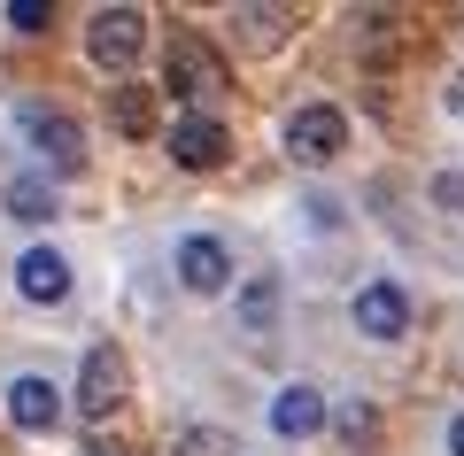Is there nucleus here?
I'll list each match as a JSON object with an SVG mask.
<instances>
[{
    "mask_svg": "<svg viewBox=\"0 0 464 456\" xmlns=\"http://www.w3.org/2000/svg\"><path fill=\"white\" fill-rule=\"evenodd\" d=\"M356 333H372V341H395V333H411V294H402L395 278H372V286L356 294Z\"/></svg>",
    "mask_w": 464,
    "mask_h": 456,
    "instance_id": "20e7f679",
    "label": "nucleus"
},
{
    "mask_svg": "<svg viewBox=\"0 0 464 456\" xmlns=\"http://www.w3.org/2000/svg\"><path fill=\"white\" fill-rule=\"evenodd\" d=\"M32 140L54 155V170H78V163H85V147H78V124H70V116H32Z\"/></svg>",
    "mask_w": 464,
    "mask_h": 456,
    "instance_id": "9b49d317",
    "label": "nucleus"
},
{
    "mask_svg": "<svg viewBox=\"0 0 464 456\" xmlns=\"http://www.w3.org/2000/svg\"><path fill=\"white\" fill-rule=\"evenodd\" d=\"M109 116H116V131H124V140H148V124H155L148 85H116V93H109Z\"/></svg>",
    "mask_w": 464,
    "mask_h": 456,
    "instance_id": "f8f14e48",
    "label": "nucleus"
},
{
    "mask_svg": "<svg viewBox=\"0 0 464 456\" xmlns=\"http://www.w3.org/2000/svg\"><path fill=\"white\" fill-rule=\"evenodd\" d=\"M140 39H148V16H140V8H101V16L85 24V47H93L101 70H124L140 54Z\"/></svg>",
    "mask_w": 464,
    "mask_h": 456,
    "instance_id": "f03ea898",
    "label": "nucleus"
},
{
    "mask_svg": "<svg viewBox=\"0 0 464 456\" xmlns=\"http://www.w3.org/2000/svg\"><path fill=\"white\" fill-rule=\"evenodd\" d=\"M341 147H348V116H341V109L310 101V109L286 116V155H295V163H333Z\"/></svg>",
    "mask_w": 464,
    "mask_h": 456,
    "instance_id": "f257e3e1",
    "label": "nucleus"
},
{
    "mask_svg": "<svg viewBox=\"0 0 464 456\" xmlns=\"http://www.w3.org/2000/svg\"><path fill=\"white\" fill-rule=\"evenodd\" d=\"M449 449H457V456H464V418H457V425H449Z\"/></svg>",
    "mask_w": 464,
    "mask_h": 456,
    "instance_id": "a211bd4d",
    "label": "nucleus"
},
{
    "mask_svg": "<svg viewBox=\"0 0 464 456\" xmlns=\"http://www.w3.org/2000/svg\"><path fill=\"white\" fill-rule=\"evenodd\" d=\"M54 418H63V387L39 379V372H24L16 387H8V425H16V433H47Z\"/></svg>",
    "mask_w": 464,
    "mask_h": 456,
    "instance_id": "39448f33",
    "label": "nucleus"
},
{
    "mask_svg": "<svg viewBox=\"0 0 464 456\" xmlns=\"http://www.w3.org/2000/svg\"><path fill=\"white\" fill-rule=\"evenodd\" d=\"M271 317H279V278H248V294H240V325L248 333H271Z\"/></svg>",
    "mask_w": 464,
    "mask_h": 456,
    "instance_id": "ddd939ff",
    "label": "nucleus"
},
{
    "mask_svg": "<svg viewBox=\"0 0 464 456\" xmlns=\"http://www.w3.org/2000/svg\"><path fill=\"white\" fill-rule=\"evenodd\" d=\"M179 278H186L194 294H225V286H232V256H225L217 240H186V247H179Z\"/></svg>",
    "mask_w": 464,
    "mask_h": 456,
    "instance_id": "1a4fd4ad",
    "label": "nucleus"
},
{
    "mask_svg": "<svg viewBox=\"0 0 464 456\" xmlns=\"http://www.w3.org/2000/svg\"><path fill=\"white\" fill-rule=\"evenodd\" d=\"M47 0H8V24H16V32H47Z\"/></svg>",
    "mask_w": 464,
    "mask_h": 456,
    "instance_id": "f3484780",
    "label": "nucleus"
},
{
    "mask_svg": "<svg viewBox=\"0 0 464 456\" xmlns=\"http://www.w3.org/2000/svg\"><path fill=\"white\" fill-rule=\"evenodd\" d=\"M317 425H325V394L317 387H286L279 403H271V433L302 441V433H317Z\"/></svg>",
    "mask_w": 464,
    "mask_h": 456,
    "instance_id": "9d476101",
    "label": "nucleus"
},
{
    "mask_svg": "<svg viewBox=\"0 0 464 456\" xmlns=\"http://www.w3.org/2000/svg\"><path fill=\"white\" fill-rule=\"evenodd\" d=\"M333 425H341V441H348V449H372V441H380V418H372L364 403H348Z\"/></svg>",
    "mask_w": 464,
    "mask_h": 456,
    "instance_id": "2eb2a0df",
    "label": "nucleus"
},
{
    "mask_svg": "<svg viewBox=\"0 0 464 456\" xmlns=\"http://www.w3.org/2000/svg\"><path fill=\"white\" fill-rule=\"evenodd\" d=\"M8 217H24V225L54 217V194H47V179H16V186H8Z\"/></svg>",
    "mask_w": 464,
    "mask_h": 456,
    "instance_id": "4468645a",
    "label": "nucleus"
},
{
    "mask_svg": "<svg viewBox=\"0 0 464 456\" xmlns=\"http://www.w3.org/2000/svg\"><path fill=\"white\" fill-rule=\"evenodd\" d=\"M170 155H179L186 170H217L232 155V140H225L217 116H186V124H170Z\"/></svg>",
    "mask_w": 464,
    "mask_h": 456,
    "instance_id": "0eeeda50",
    "label": "nucleus"
},
{
    "mask_svg": "<svg viewBox=\"0 0 464 456\" xmlns=\"http://www.w3.org/2000/svg\"><path fill=\"white\" fill-rule=\"evenodd\" d=\"M163 85L170 93H217L225 85V63H217V47H201L194 32L170 39V63H163Z\"/></svg>",
    "mask_w": 464,
    "mask_h": 456,
    "instance_id": "7ed1b4c3",
    "label": "nucleus"
},
{
    "mask_svg": "<svg viewBox=\"0 0 464 456\" xmlns=\"http://www.w3.org/2000/svg\"><path fill=\"white\" fill-rule=\"evenodd\" d=\"M116 403H124V356H116V348H93L85 372H78V410L85 418H109Z\"/></svg>",
    "mask_w": 464,
    "mask_h": 456,
    "instance_id": "423d86ee",
    "label": "nucleus"
},
{
    "mask_svg": "<svg viewBox=\"0 0 464 456\" xmlns=\"http://www.w3.org/2000/svg\"><path fill=\"white\" fill-rule=\"evenodd\" d=\"M16 294L24 302H63L70 294V263L54 256V247H32V256L16 263Z\"/></svg>",
    "mask_w": 464,
    "mask_h": 456,
    "instance_id": "6e6552de",
    "label": "nucleus"
},
{
    "mask_svg": "<svg viewBox=\"0 0 464 456\" xmlns=\"http://www.w3.org/2000/svg\"><path fill=\"white\" fill-rule=\"evenodd\" d=\"M93 456H101V449H93Z\"/></svg>",
    "mask_w": 464,
    "mask_h": 456,
    "instance_id": "6ab92c4d",
    "label": "nucleus"
},
{
    "mask_svg": "<svg viewBox=\"0 0 464 456\" xmlns=\"http://www.w3.org/2000/svg\"><path fill=\"white\" fill-rule=\"evenodd\" d=\"M179 456H232V433H217V425H186Z\"/></svg>",
    "mask_w": 464,
    "mask_h": 456,
    "instance_id": "dca6fc26",
    "label": "nucleus"
}]
</instances>
